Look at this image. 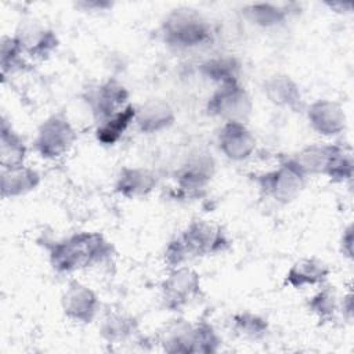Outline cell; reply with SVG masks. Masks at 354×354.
Here are the masks:
<instances>
[{
    "instance_id": "18",
    "label": "cell",
    "mask_w": 354,
    "mask_h": 354,
    "mask_svg": "<svg viewBox=\"0 0 354 354\" xmlns=\"http://www.w3.org/2000/svg\"><path fill=\"white\" fill-rule=\"evenodd\" d=\"M264 93L267 98L278 106L297 109L301 105L300 88L288 75L277 73L270 76L264 83Z\"/></svg>"
},
{
    "instance_id": "11",
    "label": "cell",
    "mask_w": 354,
    "mask_h": 354,
    "mask_svg": "<svg viewBox=\"0 0 354 354\" xmlns=\"http://www.w3.org/2000/svg\"><path fill=\"white\" fill-rule=\"evenodd\" d=\"M129 91L115 79L100 84L90 95V106L94 116L101 122L126 108Z\"/></svg>"
},
{
    "instance_id": "19",
    "label": "cell",
    "mask_w": 354,
    "mask_h": 354,
    "mask_svg": "<svg viewBox=\"0 0 354 354\" xmlns=\"http://www.w3.org/2000/svg\"><path fill=\"white\" fill-rule=\"evenodd\" d=\"M136 112L137 108L129 104L122 111L101 120L95 130L97 140L104 145H113L115 142H118L123 133L129 129L131 122L136 120Z\"/></svg>"
},
{
    "instance_id": "1",
    "label": "cell",
    "mask_w": 354,
    "mask_h": 354,
    "mask_svg": "<svg viewBox=\"0 0 354 354\" xmlns=\"http://www.w3.org/2000/svg\"><path fill=\"white\" fill-rule=\"evenodd\" d=\"M112 245L100 232H76L50 248V263L58 272H73L109 257Z\"/></svg>"
},
{
    "instance_id": "15",
    "label": "cell",
    "mask_w": 354,
    "mask_h": 354,
    "mask_svg": "<svg viewBox=\"0 0 354 354\" xmlns=\"http://www.w3.org/2000/svg\"><path fill=\"white\" fill-rule=\"evenodd\" d=\"M156 185L152 171L142 167H123L116 178L115 191L124 198H141L148 195Z\"/></svg>"
},
{
    "instance_id": "8",
    "label": "cell",
    "mask_w": 354,
    "mask_h": 354,
    "mask_svg": "<svg viewBox=\"0 0 354 354\" xmlns=\"http://www.w3.org/2000/svg\"><path fill=\"white\" fill-rule=\"evenodd\" d=\"M62 311L71 321L87 324L94 319L98 313L100 300L93 289L87 285L72 281L61 297Z\"/></svg>"
},
{
    "instance_id": "21",
    "label": "cell",
    "mask_w": 354,
    "mask_h": 354,
    "mask_svg": "<svg viewBox=\"0 0 354 354\" xmlns=\"http://www.w3.org/2000/svg\"><path fill=\"white\" fill-rule=\"evenodd\" d=\"M243 17L259 26H275L286 19V10L271 3L249 4L243 8Z\"/></svg>"
},
{
    "instance_id": "20",
    "label": "cell",
    "mask_w": 354,
    "mask_h": 354,
    "mask_svg": "<svg viewBox=\"0 0 354 354\" xmlns=\"http://www.w3.org/2000/svg\"><path fill=\"white\" fill-rule=\"evenodd\" d=\"M26 147L24 140L12 130L11 126L3 119L1 138H0V163L1 167H15L24 165Z\"/></svg>"
},
{
    "instance_id": "12",
    "label": "cell",
    "mask_w": 354,
    "mask_h": 354,
    "mask_svg": "<svg viewBox=\"0 0 354 354\" xmlns=\"http://www.w3.org/2000/svg\"><path fill=\"white\" fill-rule=\"evenodd\" d=\"M214 160L207 153H196L177 170V184L185 191H195L203 188L214 174Z\"/></svg>"
},
{
    "instance_id": "17",
    "label": "cell",
    "mask_w": 354,
    "mask_h": 354,
    "mask_svg": "<svg viewBox=\"0 0 354 354\" xmlns=\"http://www.w3.org/2000/svg\"><path fill=\"white\" fill-rule=\"evenodd\" d=\"M22 53L30 57H46L57 47V37L51 30L37 25L29 24L22 28L15 36Z\"/></svg>"
},
{
    "instance_id": "10",
    "label": "cell",
    "mask_w": 354,
    "mask_h": 354,
    "mask_svg": "<svg viewBox=\"0 0 354 354\" xmlns=\"http://www.w3.org/2000/svg\"><path fill=\"white\" fill-rule=\"evenodd\" d=\"M307 119L314 131L325 137L340 134L346 127V113L342 105L332 100H317L307 109Z\"/></svg>"
},
{
    "instance_id": "7",
    "label": "cell",
    "mask_w": 354,
    "mask_h": 354,
    "mask_svg": "<svg viewBox=\"0 0 354 354\" xmlns=\"http://www.w3.org/2000/svg\"><path fill=\"white\" fill-rule=\"evenodd\" d=\"M201 292L199 274L184 266L174 267L162 283L165 304L169 308L178 310L194 300Z\"/></svg>"
},
{
    "instance_id": "2",
    "label": "cell",
    "mask_w": 354,
    "mask_h": 354,
    "mask_svg": "<svg viewBox=\"0 0 354 354\" xmlns=\"http://www.w3.org/2000/svg\"><path fill=\"white\" fill-rule=\"evenodd\" d=\"M227 246L228 239L220 225L205 220H194L180 236L167 245L165 257L171 267H178L188 259L214 254L223 252Z\"/></svg>"
},
{
    "instance_id": "13",
    "label": "cell",
    "mask_w": 354,
    "mask_h": 354,
    "mask_svg": "<svg viewBox=\"0 0 354 354\" xmlns=\"http://www.w3.org/2000/svg\"><path fill=\"white\" fill-rule=\"evenodd\" d=\"M173 108L163 100H148L136 112V123L142 133H159L174 123Z\"/></svg>"
},
{
    "instance_id": "16",
    "label": "cell",
    "mask_w": 354,
    "mask_h": 354,
    "mask_svg": "<svg viewBox=\"0 0 354 354\" xmlns=\"http://www.w3.org/2000/svg\"><path fill=\"white\" fill-rule=\"evenodd\" d=\"M40 183L37 170L19 165L15 167H1V195L3 198H17L33 191Z\"/></svg>"
},
{
    "instance_id": "4",
    "label": "cell",
    "mask_w": 354,
    "mask_h": 354,
    "mask_svg": "<svg viewBox=\"0 0 354 354\" xmlns=\"http://www.w3.org/2000/svg\"><path fill=\"white\" fill-rule=\"evenodd\" d=\"M77 134L65 113L48 116L37 129L33 141L36 152L44 159H58L69 152Z\"/></svg>"
},
{
    "instance_id": "6",
    "label": "cell",
    "mask_w": 354,
    "mask_h": 354,
    "mask_svg": "<svg viewBox=\"0 0 354 354\" xmlns=\"http://www.w3.org/2000/svg\"><path fill=\"white\" fill-rule=\"evenodd\" d=\"M252 100L239 83L221 84L207 102V112L224 122L245 123L252 113Z\"/></svg>"
},
{
    "instance_id": "24",
    "label": "cell",
    "mask_w": 354,
    "mask_h": 354,
    "mask_svg": "<svg viewBox=\"0 0 354 354\" xmlns=\"http://www.w3.org/2000/svg\"><path fill=\"white\" fill-rule=\"evenodd\" d=\"M232 325L239 336L252 340L263 337L268 330L267 319L252 313H241L234 315Z\"/></svg>"
},
{
    "instance_id": "23",
    "label": "cell",
    "mask_w": 354,
    "mask_h": 354,
    "mask_svg": "<svg viewBox=\"0 0 354 354\" xmlns=\"http://www.w3.org/2000/svg\"><path fill=\"white\" fill-rule=\"evenodd\" d=\"M136 329V321L123 313L108 314L101 325L102 336L109 342H120L129 337Z\"/></svg>"
},
{
    "instance_id": "14",
    "label": "cell",
    "mask_w": 354,
    "mask_h": 354,
    "mask_svg": "<svg viewBox=\"0 0 354 354\" xmlns=\"http://www.w3.org/2000/svg\"><path fill=\"white\" fill-rule=\"evenodd\" d=\"M329 275L328 266L315 257H303L292 264L285 275V283L293 289L321 285Z\"/></svg>"
},
{
    "instance_id": "28",
    "label": "cell",
    "mask_w": 354,
    "mask_h": 354,
    "mask_svg": "<svg viewBox=\"0 0 354 354\" xmlns=\"http://www.w3.org/2000/svg\"><path fill=\"white\" fill-rule=\"evenodd\" d=\"M342 249H343V253L347 256V257H351L353 256V225L350 224L344 232H343V238H342Z\"/></svg>"
},
{
    "instance_id": "22",
    "label": "cell",
    "mask_w": 354,
    "mask_h": 354,
    "mask_svg": "<svg viewBox=\"0 0 354 354\" xmlns=\"http://www.w3.org/2000/svg\"><path fill=\"white\" fill-rule=\"evenodd\" d=\"M239 69V62L232 57L210 59L202 65V72L212 80L218 82L220 86L228 83H238Z\"/></svg>"
},
{
    "instance_id": "5",
    "label": "cell",
    "mask_w": 354,
    "mask_h": 354,
    "mask_svg": "<svg viewBox=\"0 0 354 354\" xmlns=\"http://www.w3.org/2000/svg\"><path fill=\"white\" fill-rule=\"evenodd\" d=\"M306 174L290 159L282 162L277 169L256 176V183L263 194L279 203L295 201L304 188Z\"/></svg>"
},
{
    "instance_id": "26",
    "label": "cell",
    "mask_w": 354,
    "mask_h": 354,
    "mask_svg": "<svg viewBox=\"0 0 354 354\" xmlns=\"http://www.w3.org/2000/svg\"><path fill=\"white\" fill-rule=\"evenodd\" d=\"M220 344V337L212 325L199 322L194 325L192 353H214Z\"/></svg>"
},
{
    "instance_id": "25",
    "label": "cell",
    "mask_w": 354,
    "mask_h": 354,
    "mask_svg": "<svg viewBox=\"0 0 354 354\" xmlns=\"http://www.w3.org/2000/svg\"><path fill=\"white\" fill-rule=\"evenodd\" d=\"M308 308L321 321H326L333 317L337 310V300L333 286H324L308 300Z\"/></svg>"
},
{
    "instance_id": "9",
    "label": "cell",
    "mask_w": 354,
    "mask_h": 354,
    "mask_svg": "<svg viewBox=\"0 0 354 354\" xmlns=\"http://www.w3.org/2000/svg\"><path fill=\"white\" fill-rule=\"evenodd\" d=\"M218 148L231 160L248 159L256 148V137L241 122H224L218 131Z\"/></svg>"
},
{
    "instance_id": "27",
    "label": "cell",
    "mask_w": 354,
    "mask_h": 354,
    "mask_svg": "<svg viewBox=\"0 0 354 354\" xmlns=\"http://www.w3.org/2000/svg\"><path fill=\"white\" fill-rule=\"evenodd\" d=\"M22 50L15 37H8L4 36L1 40V71L3 75L7 72H12L18 69L21 65V57H22Z\"/></svg>"
},
{
    "instance_id": "3",
    "label": "cell",
    "mask_w": 354,
    "mask_h": 354,
    "mask_svg": "<svg viewBox=\"0 0 354 354\" xmlns=\"http://www.w3.org/2000/svg\"><path fill=\"white\" fill-rule=\"evenodd\" d=\"M163 40L177 48H192L210 39L212 29L207 21L195 10H173L162 25Z\"/></svg>"
},
{
    "instance_id": "29",
    "label": "cell",
    "mask_w": 354,
    "mask_h": 354,
    "mask_svg": "<svg viewBox=\"0 0 354 354\" xmlns=\"http://www.w3.org/2000/svg\"><path fill=\"white\" fill-rule=\"evenodd\" d=\"M351 293H348L344 299H343V313L347 314V318H351L353 314V300H351Z\"/></svg>"
}]
</instances>
